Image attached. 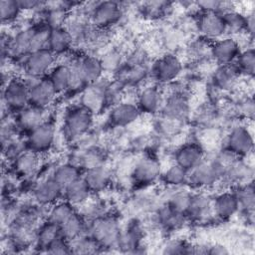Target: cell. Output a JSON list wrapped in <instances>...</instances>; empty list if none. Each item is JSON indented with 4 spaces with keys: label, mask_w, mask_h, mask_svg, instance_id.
I'll list each match as a JSON object with an SVG mask.
<instances>
[{
    "label": "cell",
    "mask_w": 255,
    "mask_h": 255,
    "mask_svg": "<svg viewBox=\"0 0 255 255\" xmlns=\"http://www.w3.org/2000/svg\"><path fill=\"white\" fill-rule=\"evenodd\" d=\"M162 110L166 118L170 120H178L184 117L188 112V102L181 93L171 94L162 104Z\"/></svg>",
    "instance_id": "cell-26"
},
{
    "label": "cell",
    "mask_w": 255,
    "mask_h": 255,
    "mask_svg": "<svg viewBox=\"0 0 255 255\" xmlns=\"http://www.w3.org/2000/svg\"><path fill=\"white\" fill-rule=\"evenodd\" d=\"M159 163L152 157L141 158L134 166L132 176L138 184H149L160 174Z\"/></svg>",
    "instance_id": "cell-20"
},
{
    "label": "cell",
    "mask_w": 255,
    "mask_h": 255,
    "mask_svg": "<svg viewBox=\"0 0 255 255\" xmlns=\"http://www.w3.org/2000/svg\"><path fill=\"white\" fill-rule=\"evenodd\" d=\"M91 21L100 29L109 28L117 24L122 17V8L114 1H103L96 3L90 12Z\"/></svg>",
    "instance_id": "cell-6"
},
{
    "label": "cell",
    "mask_w": 255,
    "mask_h": 255,
    "mask_svg": "<svg viewBox=\"0 0 255 255\" xmlns=\"http://www.w3.org/2000/svg\"><path fill=\"white\" fill-rule=\"evenodd\" d=\"M205 151L197 142H187L179 146L174 154L175 163L189 171L204 160Z\"/></svg>",
    "instance_id": "cell-13"
},
{
    "label": "cell",
    "mask_w": 255,
    "mask_h": 255,
    "mask_svg": "<svg viewBox=\"0 0 255 255\" xmlns=\"http://www.w3.org/2000/svg\"><path fill=\"white\" fill-rule=\"evenodd\" d=\"M93 116L83 106L71 108L64 119V135L69 139H75L85 134L93 124Z\"/></svg>",
    "instance_id": "cell-3"
},
{
    "label": "cell",
    "mask_w": 255,
    "mask_h": 255,
    "mask_svg": "<svg viewBox=\"0 0 255 255\" xmlns=\"http://www.w3.org/2000/svg\"><path fill=\"white\" fill-rule=\"evenodd\" d=\"M237 198L239 209H242L246 214H252L255 204V194L253 183H247L245 185L239 186L236 191H234Z\"/></svg>",
    "instance_id": "cell-36"
},
{
    "label": "cell",
    "mask_w": 255,
    "mask_h": 255,
    "mask_svg": "<svg viewBox=\"0 0 255 255\" xmlns=\"http://www.w3.org/2000/svg\"><path fill=\"white\" fill-rule=\"evenodd\" d=\"M86 228V223L83 216L76 211L60 225L61 236L69 242L81 237Z\"/></svg>",
    "instance_id": "cell-30"
},
{
    "label": "cell",
    "mask_w": 255,
    "mask_h": 255,
    "mask_svg": "<svg viewBox=\"0 0 255 255\" xmlns=\"http://www.w3.org/2000/svg\"><path fill=\"white\" fill-rule=\"evenodd\" d=\"M83 178L92 192H101L111 183L112 175L107 167L100 164L87 168Z\"/></svg>",
    "instance_id": "cell-21"
},
{
    "label": "cell",
    "mask_w": 255,
    "mask_h": 255,
    "mask_svg": "<svg viewBox=\"0 0 255 255\" xmlns=\"http://www.w3.org/2000/svg\"><path fill=\"white\" fill-rule=\"evenodd\" d=\"M240 73L234 64L221 65L213 75L214 85L222 90L231 89L238 80Z\"/></svg>",
    "instance_id": "cell-31"
},
{
    "label": "cell",
    "mask_w": 255,
    "mask_h": 255,
    "mask_svg": "<svg viewBox=\"0 0 255 255\" xmlns=\"http://www.w3.org/2000/svg\"><path fill=\"white\" fill-rule=\"evenodd\" d=\"M29 88L30 105L43 110H47V108L53 104L58 95L48 77L36 80L29 86Z\"/></svg>",
    "instance_id": "cell-10"
},
{
    "label": "cell",
    "mask_w": 255,
    "mask_h": 255,
    "mask_svg": "<svg viewBox=\"0 0 255 255\" xmlns=\"http://www.w3.org/2000/svg\"><path fill=\"white\" fill-rule=\"evenodd\" d=\"M92 191L90 190L88 184L84 180L83 176L77 179L75 182L70 184L64 189L65 200L72 204L74 207L85 203L90 197Z\"/></svg>",
    "instance_id": "cell-29"
},
{
    "label": "cell",
    "mask_w": 255,
    "mask_h": 255,
    "mask_svg": "<svg viewBox=\"0 0 255 255\" xmlns=\"http://www.w3.org/2000/svg\"><path fill=\"white\" fill-rule=\"evenodd\" d=\"M52 176L63 189L82 177L79 167L72 163H63L58 165Z\"/></svg>",
    "instance_id": "cell-33"
},
{
    "label": "cell",
    "mask_w": 255,
    "mask_h": 255,
    "mask_svg": "<svg viewBox=\"0 0 255 255\" xmlns=\"http://www.w3.org/2000/svg\"><path fill=\"white\" fill-rule=\"evenodd\" d=\"M163 104L162 95L159 89L155 86L143 88L137 95L136 106L140 113L155 114L161 109Z\"/></svg>",
    "instance_id": "cell-18"
},
{
    "label": "cell",
    "mask_w": 255,
    "mask_h": 255,
    "mask_svg": "<svg viewBox=\"0 0 255 255\" xmlns=\"http://www.w3.org/2000/svg\"><path fill=\"white\" fill-rule=\"evenodd\" d=\"M22 9L18 1L16 0H2L0 2V16L3 24H10L15 22L20 14Z\"/></svg>",
    "instance_id": "cell-40"
},
{
    "label": "cell",
    "mask_w": 255,
    "mask_h": 255,
    "mask_svg": "<svg viewBox=\"0 0 255 255\" xmlns=\"http://www.w3.org/2000/svg\"><path fill=\"white\" fill-rule=\"evenodd\" d=\"M99 82L88 86L82 95V106L92 114L100 112L107 104V86L103 87Z\"/></svg>",
    "instance_id": "cell-19"
},
{
    "label": "cell",
    "mask_w": 255,
    "mask_h": 255,
    "mask_svg": "<svg viewBox=\"0 0 255 255\" xmlns=\"http://www.w3.org/2000/svg\"><path fill=\"white\" fill-rule=\"evenodd\" d=\"M197 28L203 38L218 40L226 34V27L220 13L201 12L197 19Z\"/></svg>",
    "instance_id": "cell-11"
},
{
    "label": "cell",
    "mask_w": 255,
    "mask_h": 255,
    "mask_svg": "<svg viewBox=\"0 0 255 255\" xmlns=\"http://www.w3.org/2000/svg\"><path fill=\"white\" fill-rule=\"evenodd\" d=\"M162 253L164 254H189L194 253V247L186 244L180 240L168 242L164 247Z\"/></svg>",
    "instance_id": "cell-43"
},
{
    "label": "cell",
    "mask_w": 255,
    "mask_h": 255,
    "mask_svg": "<svg viewBox=\"0 0 255 255\" xmlns=\"http://www.w3.org/2000/svg\"><path fill=\"white\" fill-rule=\"evenodd\" d=\"M140 116L136 105L128 102H120L113 106L110 120L117 127H127L133 124Z\"/></svg>",
    "instance_id": "cell-17"
},
{
    "label": "cell",
    "mask_w": 255,
    "mask_h": 255,
    "mask_svg": "<svg viewBox=\"0 0 255 255\" xmlns=\"http://www.w3.org/2000/svg\"><path fill=\"white\" fill-rule=\"evenodd\" d=\"M45 111L46 110L29 105L18 112V116L16 118V125L22 129L29 132L42 123L46 122Z\"/></svg>",
    "instance_id": "cell-25"
},
{
    "label": "cell",
    "mask_w": 255,
    "mask_h": 255,
    "mask_svg": "<svg viewBox=\"0 0 255 255\" xmlns=\"http://www.w3.org/2000/svg\"><path fill=\"white\" fill-rule=\"evenodd\" d=\"M63 193L64 189L53 176L41 180L34 189V197L41 205H53L59 200Z\"/></svg>",
    "instance_id": "cell-14"
},
{
    "label": "cell",
    "mask_w": 255,
    "mask_h": 255,
    "mask_svg": "<svg viewBox=\"0 0 255 255\" xmlns=\"http://www.w3.org/2000/svg\"><path fill=\"white\" fill-rule=\"evenodd\" d=\"M74 39L71 33L64 27L51 29L47 48L56 56H61L70 51Z\"/></svg>",
    "instance_id": "cell-22"
},
{
    "label": "cell",
    "mask_w": 255,
    "mask_h": 255,
    "mask_svg": "<svg viewBox=\"0 0 255 255\" xmlns=\"http://www.w3.org/2000/svg\"><path fill=\"white\" fill-rule=\"evenodd\" d=\"M120 227L113 217H100L90 227V236L101 246L110 247L117 244L120 234Z\"/></svg>",
    "instance_id": "cell-5"
},
{
    "label": "cell",
    "mask_w": 255,
    "mask_h": 255,
    "mask_svg": "<svg viewBox=\"0 0 255 255\" xmlns=\"http://www.w3.org/2000/svg\"><path fill=\"white\" fill-rule=\"evenodd\" d=\"M191 194L192 193H189L187 191H177L169 198L167 204L176 211L185 215L189 206Z\"/></svg>",
    "instance_id": "cell-41"
},
{
    "label": "cell",
    "mask_w": 255,
    "mask_h": 255,
    "mask_svg": "<svg viewBox=\"0 0 255 255\" xmlns=\"http://www.w3.org/2000/svg\"><path fill=\"white\" fill-rule=\"evenodd\" d=\"M240 52L239 43L232 37H222L210 46V55L219 66L233 64Z\"/></svg>",
    "instance_id": "cell-9"
},
{
    "label": "cell",
    "mask_w": 255,
    "mask_h": 255,
    "mask_svg": "<svg viewBox=\"0 0 255 255\" xmlns=\"http://www.w3.org/2000/svg\"><path fill=\"white\" fill-rule=\"evenodd\" d=\"M236 68L240 74L253 76L255 69V53L253 48H248L240 52L236 59Z\"/></svg>",
    "instance_id": "cell-39"
},
{
    "label": "cell",
    "mask_w": 255,
    "mask_h": 255,
    "mask_svg": "<svg viewBox=\"0 0 255 255\" xmlns=\"http://www.w3.org/2000/svg\"><path fill=\"white\" fill-rule=\"evenodd\" d=\"M30 88L23 79L11 78L3 83L2 102L8 110L21 111L30 105Z\"/></svg>",
    "instance_id": "cell-2"
},
{
    "label": "cell",
    "mask_w": 255,
    "mask_h": 255,
    "mask_svg": "<svg viewBox=\"0 0 255 255\" xmlns=\"http://www.w3.org/2000/svg\"><path fill=\"white\" fill-rule=\"evenodd\" d=\"M75 212V208L68 201H57L51 207L48 212L47 220L55 223L57 225H61L65 222L73 213Z\"/></svg>",
    "instance_id": "cell-37"
},
{
    "label": "cell",
    "mask_w": 255,
    "mask_h": 255,
    "mask_svg": "<svg viewBox=\"0 0 255 255\" xmlns=\"http://www.w3.org/2000/svg\"><path fill=\"white\" fill-rule=\"evenodd\" d=\"M55 63L56 55H54L48 48H44L31 52L24 59L23 66L26 75L36 78H44L55 67Z\"/></svg>",
    "instance_id": "cell-4"
},
{
    "label": "cell",
    "mask_w": 255,
    "mask_h": 255,
    "mask_svg": "<svg viewBox=\"0 0 255 255\" xmlns=\"http://www.w3.org/2000/svg\"><path fill=\"white\" fill-rule=\"evenodd\" d=\"M104 72L108 71H116L120 69L121 66V54L117 51H110L107 52L103 57L100 59Z\"/></svg>",
    "instance_id": "cell-42"
},
{
    "label": "cell",
    "mask_w": 255,
    "mask_h": 255,
    "mask_svg": "<svg viewBox=\"0 0 255 255\" xmlns=\"http://www.w3.org/2000/svg\"><path fill=\"white\" fill-rule=\"evenodd\" d=\"M187 175L188 171L178 164L174 163L170 165L163 173L162 180L168 186L171 187H180L187 183Z\"/></svg>",
    "instance_id": "cell-38"
},
{
    "label": "cell",
    "mask_w": 255,
    "mask_h": 255,
    "mask_svg": "<svg viewBox=\"0 0 255 255\" xmlns=\"http://www.w3.org/2000/svg\"><path fill=\"white\" fill-rule=\"evenodd\" d=\"M213 215L221 220L231 218L239 210V204L234 191H225L212 199Z\"/></svg>",
    "instance_id": "cell-16"
},
{
    "label": "cell",
    "mask_w": 255,
    "mask_h": 255,
    "mask_svg": "<svg viewBox=\"0 0 255 255\" xmlns=\"http://www.w3.org/2000/svg\"><path fill=\"white\" fill-rule=\"evenodd\" d=\"M56 137V129L54 125L46 121L29 131L27 144L29 149L42 153L49 150L54 144Z\"/></svg>",
    "instance_id": "cell-7"
},
{
    "label": "cell",
    "mask_w": 255,
    "mask_h": 255,
    "mask_svg": "<svg viewBox=\"0 0 255 255\" xmlns=\"http://www.w3.org/2000/svg\"><path fill=\"white\" fill-rule=\"evenodd\" d=\"M46 252L50 253V254H68V253H72L71 244H70L69 241H67L62 236H60L58 239H56L46 249Z\"/></svg>",
    "instance_id": "cell-44"
},
{
    "label": "cell",
    "mask_w": 255,
    "mask_h": 255,
    "mask_svg": "<svg viewBox=\"0 0 255 255\" xmlns=\"http://www.w3.org/2000/svg\"><path fill=\"white\" fill-rule=\"evenodd\" d=\"M253 135L245 127L233 128L226 138V150L235 156L248 155L253 150Z\"/></svg>",
    "instance_id": "cell-8"
},
{
    "label": "cell",
    "mask_w": 255,
    "mask_h": 255,
    "mask_svg": "<svg viewBox=\"0 0 255 255\" xmlns=\"http://www.w3.org/2000/svg\"><path fill=\"white\" fill-rule=\"evenodd\" d=\"M226 32L240 33L247 29V16L233 9H229L221 14Z\"/></svg>",
    "instance_id": "cell-35"
},
{
    "label": "cell",
    "mask_w": 255,
    "mask_h": 255,
    "mask_svg": "<svg viewBox=\"0 0 255 255\" xmlns=\"http://www.w3.org/2000/svg\"><path fill=\"white\" fill-rule=\"evenodd\" d=\"M226 167L218 160L201 161L198 165L188 171L187 183L195 188H206L223 177Z\"/></svg>",
    "instance_id": "cell-1"
},
{
    "label": "cell",
    "mask_w": 255,
    "mask_h": 255,
    "mask_svg": "<svg viewBox=\"0 0 255 255\" xmlns=\"http://www.w3.org/2000/svg\"><path fill=\"white\" fill-rule=\"evenodd\" d=\"M48 79L50 80L58 94L69 91L72 81L71 64L55 65V67L49 73Z\"/></svg>",
    "instance_id": "cell-27"
},
{
    "label": "cell",
    "mask_w": 255,
    "mask_h": 255,
    "mask_svg": "<svg viewBox=\"0 0 255 255\" xmlns=\"http://www.w3.org/2000/svg\"><path fill=\"white\" fill-rule=\"evenodd\" d=\"M157 222L161 227L167 230L179 228L185 219V215L170 207L167 203L159 208L157 212Z\"/></svg>",
    "instance_id": "cell-32"
},
{
    "label": "cell",
    "mask_w": 255,
    "mask_h": 255,
    "mask_svg": "<svg viewBox=\"0 0 255 255\" xmlns=\"http://www.w3.org/2000/svg\"><path fill=\"white\" fill-rule=\"evenodd\" d=\"M142 231L138 224L131 223L125 230L120 231L117 246L126 252L135 253L141 246Z\"/></svg>",
    "instance_id": "cell-24"
},
{
    "label": "cell",
    "mask_w": 255,
    "mask_h": 255,
    "mask_svg": "<svg viewBox=\"0 0 255 255\" xmlns=\"http://www.w3.org/2000/svg\"><path fill=\"white\" fill-rule=\"evenodd\" d=\"M60 236V226L47 220V222L40 226L39 230L36 232L35 238L38 247L46 251V249Z\"/></svg>",
    "instance_id": "cell-34"
},
{
    "label": "cell",
    "mask_w": 255,
    "mask_h": 255,
    "mask_svg": "<svg viewBox=\"0 0 255 255\" xmlns=\"http://www.w3.org/2000/svg\"><path fill=\"white\" fill-rule=\"evenodd\" d=\"M39 166V153L28 149L22 151L15 157L14 170L17 175H32Z\"/></svg>",
    "instance_id": "cell-28"
},
{
    "label": "cell",
    "mask_w": 255,
    "mask_h": 255,
    "mask_svg": "<svg viewBox=\"0 0 255 255\" xmlns=\"http://www.w3.org/2000/svg\"><path fill=\"white\" fill-rule=\"evenodd\" d=\"M20 8L22 9V11H29V10H35L39 7H41L42 5H44L43 2L40 1H34V0H21L18 1Z\"/></svg>",
    "instance_id": "cell-45"
},
{
    "label": "cell",
    "mask_w": 255,
    "mask_h": 255,
    "mask_svg": "<svg viewBox=\"0 0 255 255\" xmlns=\"http://www.w3.org/2000/svg\"><path fill=\"white\" fill-rule=\"evenodd\" d=\"M77 65L88 86L99 82L105 73L100 59L95 56H84L77 61Z\"/></svg>",
    "instance_id": "cell-23"
},
{
    "label": "cell",
    "mask_w": 255,
    "mask_h": 255,
    "mask_svg": "<svg viewBox=\"0 0 255 255\" xmlns=\"http://www.w3.org/2000/svg\"><path fill=\"white\" fill-rule=\"evenodd\" d=\"M205 253H208V254H218V255H221V254H227L228 253V250L226 249V247L222 246V245H218V244H215V245H212L210 247H206L205 249Z\"/></svg>",
    "instance_id": "cell-46"
},
{
    "label": "cell",
    "mask_w": 255,
    "mask_h": 255,
    "mask_svg": "<svg viewBox=\"0 0 255 255\" xmlns=\"http://www.w3.org/2000/svg\"><path fill=\"white\" fill-rule=\"evenodd\" d=\"M211 215H213L212 198L204 193L191 194L185 216L193 221L201 222L207 220Z\"/></svg>",
    "instance_id": "cell-15"
},
{
    "label": "cell",
    "mask_w": 255,
    "mask_h": 255,
    "mask_svg": "<svg viewBox=\"0 0 255 255\" xmlns=\"http://www.w3.org/2000/svg\"><path fill=\"white\" fill-rule=\"evenodd\" d=\"M181 61L178 57L171 54L159 58L152 67V75L154 79L161 84H167L174 81L181 74Z\"/></svg>",
    "instance_id": "cell-12"
}]
</instances>
